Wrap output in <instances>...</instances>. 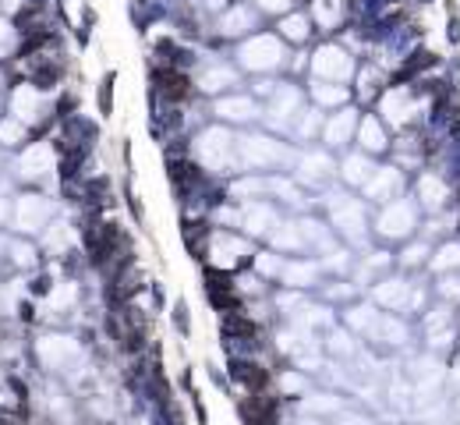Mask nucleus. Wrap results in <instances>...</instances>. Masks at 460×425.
I'll return each mask as SVG.
<instances>
[{"label": "nucleus", "mask_w": 460, "mask_h": 425, "mask_svg": "<svg viewBox=\"0 0 460 425\" xmlns=\"http://www.w3.org/2000/svg\"><path fill=\"white\" fill-rule=\"evenodd\" d=\"M312 14L322 25L319 32H337L344 18L351 14V0H312Z\"/></svg>", "instance_id": "nucleus-1"}, {"label": "nucleus", "mask_w": 460, "mask_h": 425, "mask_svg": "<svg viewBox=\"0 0 460 425\" xmlns=\"http://www.w3.org/2000/svg\"><path fill=\"white\" fill-rule=\"evenodd\" d=\"M252 29H255V11L248 4L223 7V18H220V32L223 36H248Z\"/></svg>", "instance_id": "nucleus-2"}, {"label": "nucleus", "mask_w": 460, "mask_h": 425, "mask_svg": "<svg viewBox=\"0 0 460 425\" xmlns=\"http://www.w3.org/2000/svg\"><path fill=\"white\" fill-rule=\"evenodd\" d=\"M276 32L280 39H290V43H305L312 36V21L305 11H283L280 21H276Z\"/></svg>", "instance_id": "nucleus-3"}, {"label": "nucleus", "mask_w": 460, "mask_h": 425, "mask_svg": "<svg viewBox=\"0 0 460 425\" xmlns=\"http://www.w3.org/2000/svg\"><path fill=\"white\" fill-rule=\"evenodd\" d=\"M362 142H365L368 153H379V149H386V131H382V124H379L375 117H365V128H362Z\"/></svg>", "instance_id": "nucleus-4"}, {"label": "nucleus", "mask_w": 460, "mask_h": 425, "mask_svg": "<svg viewBox=\"0 0 460 425\" xmlns=\"http://www.w3.org/2000/svg\"><path fill=\"white\" fill-rule=\"evenodd\" d=\"M220 113L227 121H252L255 106H252V100H227V103H220Z\"/></svg>", "instance_id": "nucleus-5"}, {"label": "nucleus", "mask_w": 460, "mask_h": 425, "mask_svg": "<svg viewBox=\"0 0 460 425\" xmlns=\"http://www.w3.org/2000/svg\"><path fill=\"white\" fill-rule=\"evenodd\" d=\"M436 64V53H429V50H414L411 53V61L400 68V78H414L418 71H425V68H432Z\"/></svg>", "instance_id": "nucleus-6"}, {"label": "nucleus", "mask_w": 460, "mask_h": 425, "mask_svg": "<svg viewBox=\"0 0 460 425\" xmlns=\"http://www.w3.org/2000/svg\"><path fill=\"white\" fill-rule=\"evenodd\" d=\"M276 223V212L270 206H255V210L248 212V230L252 234H262V230H273Z\"/></svg>", "instance_id": "nucleus-7"}, {"label": "nucleus", "mask_w": 460, "mask_h": 425, "mask_svg": "<svg viewBox=\"0 0 460 425\" xmlns=\"http://www.w3.org/2000/svg\"><path fill=\"white\" fill-rule=\"evenodd\" d=\"M113 78H117V75L110 71V75L99 82V113H103V117H110V110H113Z\"/></svg>", "instance_id": "nucleus-8"}, {"label": "nucleus", "mask_w": 460, "mask_h": 425, "mask_svg": "<svg viewBox=\"0 0 460 425\" xmlns=\"http://www.w3.org/2000/svg\"><path fill=\"white\" fill-rule=\"evenodd\" d=\"M174 326H178L181 333H191V319H188V305H184V302L174 305Z\"/></svg>", "instance_id": "nucleus-9"}, {"label": "nucleus", "mask_w": 460, "mask_h": 425, "mask_svg": "<svg viewBox=\"0 0 460 425\" xmlns=\"http://www.w3.org/2000/svg\"><path fill=\"white\" fill-rule=\"evenodd\" d=\"M294 0H255V7L259 11H266V14H280V11H287Z\"/></svg>", "instance_id": "nucleus-10"}, {"label": "nucleus", "mask_w": 460, "mask_h": 425, "mask_svg": "<svg viewBox=\"0 0 460 425\" xmlns=\"http://www.w3.org/2000/svg\"><path fill=\"white\" fill-rule=\"evenodd\" d=\"M32 295H50V277H36L32 280Z\"/></svg>", "instance_id": "nucleus-11"}, {"label": "nucleus", "mask_w": 460, "mask_h": 425, "mask_svg": "<svg viewBox=\"0 0 460 425\" xmlns=\"http://www.w3.org/2000/svg\"><path fill=\"white\" fill-rule=\"evenodd\" d=\"M450 43H460V18H450Z\"/></svg>", "instance_id": "nucleus-12"}]
</instances>
